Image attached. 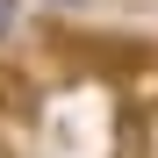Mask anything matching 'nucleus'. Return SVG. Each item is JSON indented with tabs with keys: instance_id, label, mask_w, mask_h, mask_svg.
Masks as SVG:
<instances>
[{
	"instance_id": "obj_1",
	"label": "nucleus",
	"mask_w": 158,
	"mask_h": 158,
	"mask_svg": "<svg viewBox=\"0 0 158 158\" xmlns=\"http://www.w3.org/2000/svg\"><path fill=\"white\" fill-rule=\"evenodd\" d=\"M15 22H22V0H0V43L15 36Z\"/></svg>"
}]
</instances>
